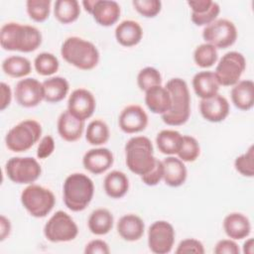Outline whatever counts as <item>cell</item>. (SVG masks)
Here are the masks:
<instances>
[{"label":"cell","mask_w":254,"mask_h":254,"mask_svg":"<svg viewBox=\"0 0 254 254\" xmlns=\"http://www.w3.org/2000/svg\"><path fill=\"white\" fill-rule=\"evenodd\" d=\"M42 44V34L34 26L8 22L1 27L0 45L5 51L31 53Z\"/></svg>","instance_id":"6da1fadb"},{"label":"cell","mask_w":254,"mask_h":254,"mask_svg":"<svg viewBox=\"0 0 254 254\" xmlns=\"http://www.w3.org/2000/svg\"><path fill=\"white\" fill-rule=\"evenodd\" d=\"M165 87L171 95L172 105L170 110L162 115V120L170 126L185 124L190 115V95L187 82L180 77H174Z\"/></svg>","instance_id":"7a4b0ae2"},{"label":"cell","mask_w":254,"mask_h":254,"mask_svg":"<svg viewBox=\"0 0 254 254\" xmlns=\"http://www.w3.org/2000/svg\"><path fill=\"white\" fill-rule=\"evenodd\" d=\"M61 55L66 63L82 70L94 68L99 62V52L95 45L75 36L64 40Z\"/></svg>","instance_id":"3957f363"},{"label":"cell","mask_w":254,"mask_h":254,"mask_svg":"<svg viewBox=\"0 0 254 254\" xmlns=\"http://www.w3.org/2000/svg\"><path fill=\"white\" fill-rule=\"evenodd\" d=\"M64 202L74 212L82 211L90 203L94 194L92 180L84 174L73 173L66 177L64 187Z\"/></svg>","instance_id":"277c9868"},{"label":"cell","mask_w":254,"mask_h":254,"mask_svg":"<svg viewBox=\"0 0 254 254\" xmlns=\"http://www.w3.org/2000/svg\"><path fill=\"white\" fill-rule=\"evenodd\" d=\"M125 156L128 169L139 176L150 172L157 160L154 156L152 142L145 136H135L129 139L125 145Z\"/></svg>","instance_id":"5b68a950"},{"label":"cell","mask_w":254,"mask_h":254,"mask_svg":"<svg viewBox=\"0 0 254 254\" xmlns=\"http://www.w3.org/2000/svg\"><path fill=\"white\" fill-rule=\"evenodd\" d=\"M41 135V124L34 119H27L8 131L5 137V144L12 152H26L40 140Z\"/></svg>","instance_id":"8992f818"},{"label":"cell","mask_w":254,"mask_h":254,"mask_svg":"<svg viewBox=\"0 0 254 254\" xmlns=\"http://www.w3.org/2000/svg\"><path fill=\"white\" fill-rule=\"evenodd\" d=\"M21 202L32 216L42 218L52 211L56 203V197L51 190L31 184L23 190Z\"/></svg>","instance_id":"52a82bcc"},{"label":"cell","mask_w":254,"mask_h":254,"mask_svg":"<svg viewBox=\"0 0 254 254\" xmlns=\"http://www.w3.org/2000/svg\"><path fill=\"white\" fill-rule=\"evenodd\" d=\"M78 234V227L66 212L59 210L54 213L44 226L45 237L54 243L73 240Z\"/></svg>","instance_id":"ba28073f"},{"label":"cell","mask_w":254,"mask_h":254,"mask_svg":"<svg viewBox=\"0 0 254 254\" xmlns=\"http://www.w3.org/2000/svg\"><path fill=\"white\" fill-rule=\"evenodd\" d=\"M246 67V61L241 53L232 51L224 54L215 67V77L219 85L236 84Z\"/></svg>","instance_id":"9c48e42d"},{"label":"cell","mask_w":254,"mask_h":254,"mask_svg":"<svg viewBox=\"0 0 254 254\" xmlns=\"http://www.w3.org/2000/svg\"><path fill=\"white\" fill-rule=\"evenodd\" d=\"M5 172L15 184H32L40 178L42 168L32 157H13L7 161Z\"/></svg>","instance_id":"30bf717a"},{"label":"cell","mask_w":254,"mask_h":254,"mask_svg":"<svg viewBox=\"0 0 254 254\" xmlns=\"http://www.w3.org/2000/svg\"><path fill=\"white\" fill-rule=\"evenodd\" d=\"M205 43L216 49H226L232 46L237 39L235 25L227 19H217L206 25L202 31Z\"/></svg>","instance_id":"8fae6325"},{"label":"cell","mask_w":254,"mask_h":254,"mask_svg":"<svg viewBox=\"0 0 254 254\" xmlns=\"http://www.w3.org/2000/svg\"><path fill=\"white\" fill-rule=\"evenodd\" d=\"M175 236V229L170 222L155 221L148 229V246L155 254H167L174 246Z\"/></svg>","instance_id":"7c38bea8"},{"label":"cell","mask_w":254,"mask_h":254,"mask_svg":"<svg viewBox=\"0 0 254 254\" xmlns=\"http://www.w3.org/2000/svg\"><path fill=\"white\" fill-rule=\"evenodd\" d=\"M14 95L19 105L26 108L35 107L44 100L43 84L33 77L21 79L15 86Z\"/></svg>","instance_id":"4fadbf2b"},{"label":"cell","mask_w":254,"mask_h":254,"mask_svg":"<svg viewBox=\"0 0 254 254\" xmlns=\"http://www.w3.org/2000/svg\"><path fill=\"white\" fill-rule=\"evenodd\" d=\"M95 107L96 101L93 94L85 88L74 89L67 100V110L81 121L90 118Z\"/></svg>","instance_id":"5bb4252c"},{"label":"cell","mask_w":254,"mask_h":254,"mask_svg":"<svg viewBox=\"0 0 254 254\" xmlns=\"http://www.w3.org/2000/svg\"><path fill=\"white\" fill-rule=\"evenodd\" d=\"M118 124L120 129L125 133H138L147 127L148 115L140 105H128L121 111Z\"/></svg>","instance_id":"9a60e30c"},{"label":"cell","mask_w":254,"mask_h":254,"mask_svg":"<svg viewBox=\"0 0 254 254\" xmlns=\"http://www.w3.org/2000/svg\"><path fill=\"white\" fill-rule=\"evenodd\" d=\"M229 110L227 99L218 93L212 97L201 99L199 102L200 114L209 122L217 123L223 121L228 116Z\"/></svg>","instance_id":"2e32d148"},{"label":"cell","mask_w":254,"mask_h":254,"mask_svg":"<svg viewBox=\"0 0 254 254\" xmlns=\"http://www.w3.org/2000/svg\"><path fill=\"white\" fill-rule=\"evenodd\" d=\"M114 162L112 152L107 148H93L82 158V165L88 172L99 175L106 172Z\"/></svg>","instance_id":"e0dca14e"},{"label":"cell","mask_w":254,"mask_h":254,"mask_svg":"<svg viewBox=\"0 0 254 254\" xmlns=\"http://www.w3.org/2000/svg\"><path fill=\"white\" fill-rule=\"evenodd\" d=\"M190 7V19L196 26H206L216 20L220 7L218 3L211 0H194L188 1Z\"/></svg>","instance_id":"ac0fdd59"},{"label":"cell","mask_w":254,"mask_h":254,"mask_svg":"<svg viewBox=\"0 0 254 254\" xmlns=\"http://www.w3.org/2000/svg\"><path fill=\"white\" fill-rule=\"evenodd\" d=\"M97 24L109 27L115 24L121 14L119 4L113 0H95L90 13Z\"/></svg>","instance_id":"d6986e66"},{"label":"cell","mask_w":254,"mask_h":254,"mask_svg":"<svg viewBox=\"0 0 254 254\" xmlns=\"http://www.w3.org/2000/svg\"><path fill=\"white\" fill-rule=\"evenodd\" d=\"M58 132L62 139L67 142L77 141L84 130V121H81L69 113L64 111L58 119Z\"/></svg>","instance_id":"ffe728a7"},{"label":"cell","mask_w":254,"mask_h":254,"mask_svg":"<svg viewBox=\"0 0 254 254\" xmlns=\"http://www.w3.org/2000/svg\"><path fill=\"white\" fill-rule=\"evenodd\" d=\"M223 229L230 239L241 240L251 232L250 220L240 212H231L224 217Z\"/></svg>","instance_id":"44dd1931"},{"label":"cell","mask_w":254,"mask_h":254,"mask_svg":"<svg viewBox=\"0 0 254 254\" xmlns=\"http://www.w3.org/2000/svg\"><path fill=\"white\" fill-rule=\"evenodd\" d=\"M162 163L164 168L163 180L166 185L172 188H177L186 182L188 171L181 159L170 156L164 159Z\"/></svg>","instance_id":"7402d4cb"},{"label":"cell","mask_w":254,"mask_h":254,"mask_svg":"<svg viewBox=\"0 0 254 254\" xmlns=\"http://www.w3.org/2000/svg\"><path fill=\"white\" fill-rule=\"evenodd\" d=\"M145 103L151 112L163 115L171 108V95L165 86L156 85L145 91Z\"/></svg>","instance_id":"603a6c76"},{"label":"cell","mask_w":254,"mask_h":254,"mask_svg":"<svg viewBox=\"0 0 254 254\" xmlns=\"http://www.w3.org/2000/svg\"><path fill=\"white\" fill-rule=\"evenodd\" d=\"M145 230L143 219L136 214H126L120 217L117 222V232L120 237L126 241L139 240Z\"/></svg>","instance_id":"cb8c5ba5"},{"label":"cell","mask_w":254,"mask_h":254,"mask_svg":"<svg viewBox=\"0 0 254 254\" xmlns=\"http://www.w3.org/2000/svg\"><path fill=\"white\" fill-rule=\"evenodd\" d=\"M143 30L140 24L133 20H124L115 29L116 41L123 47H133L140 43Z\"/></svg>","instance_id":"d4e9b609"},{"label":"cell","mask_w":254,"mask_h":254,"mask_svg":"<svg viewBox=\"0 0 254 254\" xmlns=\"http://www.w3.org/2000/svg\"><path fill=\"white\" fill-rule=\"evenodd\" d=\"M230 95L236 108L250 110L254 105V82L250 79L239 80L233 85Z\"/></svg>","instance_id":"484cf974"},{"label":"cell","mask_w":254,"mask_h":254,"mask_svg":"<svg viewBox=\"0 0 254 254\" xmlns=\"http://www.w3.org/2000/svg\"><path fill=\"white\" fill-rule=\"evenodd\" d=\"M219 83L214 72L210 70L199 71L192 78V87L195 94L201 99L209 98L218 93Z\"/></svg>","instance_id":"4316f807"},{"label":"cell","mask_w":254,"mask_h":254,"mask_svg":"<svg viewBox=\"0 0 254 254\" xmlns=\"http://www.w3.org/2000/svg\"><path fill=\"white\" fill-rule=\"evenodd\" d=\"M44 91V100L49 103H58L62 101L68 92V81L62 76H52L42 82Z\"/></svg>","instance_id":"83f0119b"},{"label":"cell","mask_w":254,"mask_h":254,"mask_svg":"<svg viewBox=\"0 0 254 254\" xmlns=\"http://www.w3.org/2000/svg\"><path fill=\"white\" fill-rule=\"evenodd\" d=\"M103 187L109 197L121 198L129 190V179L121 171H112L105 176Z\"/></svg>","instance_id":"f1b7e54d"},{"label":"cell","mask_w":254,"mask_h":254,"mask_svg":"<svg viewBox=\"0 0 254 254\" xmlns=\"http://www.w3.org/2000/svg\"><path fill=\"white\" fill-rule=\"evenodd\" d=\"M113 222V215L108 209L97 208L90 213L87 225L91 233L95 235H105L112 229Z\"/></svg>","instance_id":"f546056e"},{"label":"cell","mask_w":254,"mask_h":254,"mask_svg":"<svg viewBox=\"0 0 254 254\" xmlns=\"http://www.w3.org/2000/svg\"><path fill=\"white\" fill-rule=\"evenodd\" d=\"M55 18L62 24H69L80 15L79 3L76 0H57L54 4Z\"/></svg>","instance_id":"4dcf8cb0"},{"label":"cell","mask_w":254,"mask_h":254,"mask_svg":"<svg viewBox=\"0 0 254 254\" xmlns=\"http://www.w3.org/2000/svg\"><path fill=\"white\" fill-rule=\"evenodd\" d=\"M183 140V135L176 130H162L157 134L156 144L159 151L165 155L178 153Z\"/></svg>","instance_id":"1f68e13d"},{"label":"cell","mask_w":254,"mask_h":254,"mask_svg":"<svg viewBox=\"0 0 254 254\" xmlns=\"http://www.w3.org/2000/svg\"><path fill=\"white\" fill-rule=\"evenodd\" d=\"M2 69L7 75L19 78L28 75L32 70V65L25 57L11 56L2 62Z\"/></svg>","instance_id":"d6a6232c"},{"label":"cell","mask_w":254,"mask_h":254,"mask_svg":"<svg viewBox=\"0 0 254 254\" xmlns=\"http://www.w3.org/2000/svg\"><path fill=\"white\" fill-rule=\"evenodd\" d=\"M109 135L110 132L108 125L100 119H95L91 121L87 126L85 139L90 145L100 146L108 141Z\"/></svg>","instance_id":"836d02e7"},{"label":"cell","mask_w":254,"mask_h":254,"mask_svg":"<svg viewBox=\"0 0 254 254\" xmlns=\"http://www.w3.org/2000/svg\"><path fill=\"white\" fill-rule=\"evenodd\" d=\"M218 59L217 49L210 44L204 43L196 47L193 52V60L196 65L202 68L212 66Z\"/></svg>","instance_id":"e575fe53"},{"label":"cell","mask_w":254,"mask_h":254,"mask_svg":"<svg viewBox=\"0 0 254 254\" xmlns=\"http://www.w3.org/2000/svg\"><path fill=\"white\" fill-rule=\"evenodd\" d=\"M36 71L44 76H49L56 73L59 69L60 63L58 58L51 53H41L34 61Z\"/></svg>","instance_id":"d590c367"},{"label":"cell","mask_w":254,"mask_h":254,"mask_svg":"<svg viewBox=\"0 0 254 254\" xmlns=\"http://www.w3.org/2000/svg\"><path fill=\"white\" fill-rule=\"evenodd\" d=\"M200 153V147L195 138L189 135H183L181 147L177 153L179 159L183 162H193Z\"/></svg>","instance_id":"8d00e7d4"},{"label":"cell","mask_w":254,"mask_h":254,"mask_svg":"<svg viewBox=\"0 0 254 254\" xmlns=\"http://www.w3.org/2000/svg\"><path fill=\"white\" fill-rule=\"evenodd\" d=\"M51 4V0H28L26 2L27 13L35 22H44L50 16Z\"/></svg>","instance_id":"74e56055"},{"label":"cell","mask_w":254,"mask_h":254,"mask_svg":"<svg viewBox=\"0 0 254 254\" xmlns=\"http://www.w3.org/2000/svg\"><path fill=\"white\" fill-rule=\"evenodd\" d=\"M161 83L162 75L160 71L153 66H146L142 68L137 75V84L143 91H146L153 86L161 85Z\"/></svg>","instance_id":"f35d334b"},{"label":"cell","mask_w":254,"mask_h":254,"mask_svg":"<svg viewBox=\"0 0 254 254\" xmlns=\"http://www.w3.org/2000/svg\"><path fill=\"white\" fill-rule=\"evenodd\" d=\"M235 170L244 177L254 176V146L251 145L246 153L238 156L234 161Z\"/></svg>","instance_id":"ab89813d"},{"label":"cell","mask_w":254,"mask_h":254,"mask_svg":"<svg viewBox=\"0 0 254 254\" xmlns=\"http://www.w3.org/2000/svg\"><path fill=\"white\" fill-rule=\"evenodd\" d=\"M135 10L146 18L157 16L162 9L160 0H134L132 2Z\"/></svg>","instance_id":"60d3db41"},{"label":"cell","mask_w":254,"mask_h":254,"mask_svg":"<svg viewBox=\"0 0 254 254\" xmlns=\"http://www.w3.org/2000/svg\"><path fill=\"white\" fill-rule=\"evenodd\" d=\"M177 254H184V253H197V254H203L204 253V247L202 243L194 238H187L182 240L177 249Z\"/></svg>","instance_id":"b9f144b4"},{"label":"cell","mask_w":254,"mask_h":254,"mask_svg":"<svg viewBox=\"0 0 254 254\" xmlns=\"http://www.w3.org/2000/svg\"><path fill=\"white\" fill-rule=\"evenodd\" d=\"M163 176H164L163 163H162V161L157 159L153 169L150 172H148L147 174L141 176V180L145 185L153 187L160 183V181L163 179Z\"/></svg>","instance_id":"7bdbcfd3"},{"label":"cell","mask_w":254,"mask_h":254,"mask_svg":"<svg viewBox=\"0 0 254 254\" xmlns=\"http://www.w3.org/2000/svg\"><path fill=\"white\" fill-rule=\"evenodd\" d=\"M55 140L51 135H47L44 136L38 146L37 149V157L39 159H46L48 157H50L54 150H55Z\"/></svg>","instance_id":"ee69618b"},{"label":"cell","mask_w":254,"mask_h":254,"mask_svg":"<svg viewBox=\"0 0 254 254\" xmlns=\"http://www.w3.org/2000/svg\"><path fill=\"white\" fill-rule=\"evenodd\" d=\"M213 252L215 254H239L240 249L233 239H222L216 243Z\"/></svg>","instance_id":"f6af8a7d"},{"label":"cell","mask_w":254,"mask_h":254,"mask_svg":"<svg viewBox=\"0 0 254 254\" xmlns=\"http://www.w3.org/2000/svg\"><path fill=\"white\" fill-rule=\"evenodd\" d=\"M85 254H109L110 249L108 244L101 239H94L89 241L84 248Z\"/></svg>","instance_id":"bcb514c9"},{"label":"cell","mask_w":254,"mask_h":254,"mask_svg":"<svg viewBox=\"0 0 254 254\" xmlns=\"http://www.w3.org/2000/svg\"><path fill=\"white\" fill-rule=\"evenodd\" d=\"M1 102H0V110H5L11 103L12 99V91L8 84L5 82H1Z\"/></svg>","instance_id":"7dc6e473"},{"label":"cell","mask_w":254,"mask_h":254,"mask_svg":"<svg viewBox=\"0 0 254 254\" xmlns=\"http://www.w3.org/2000/svg\"><path fill=\"white\" fill-rule=\"evenodd\" d=\"M11 232V222L4 215L0 216V241H4Z\"/></svg>","instance_id":"c3c4849f"},{"label":"cell","mask_w":254,"mask_h":254,"mask_svg":"<svg viewBox=\"0 0 254 254\" xmlns=\"http://www.w3.org/2000/svg\"><path fill=\"white\" fill-rule=\"evenodd\" d=\"M243 252L246 254L254 253V240L253 238H248L243 244Z\"/></svg>","instance_id":"681fc988"}]
</instances>
